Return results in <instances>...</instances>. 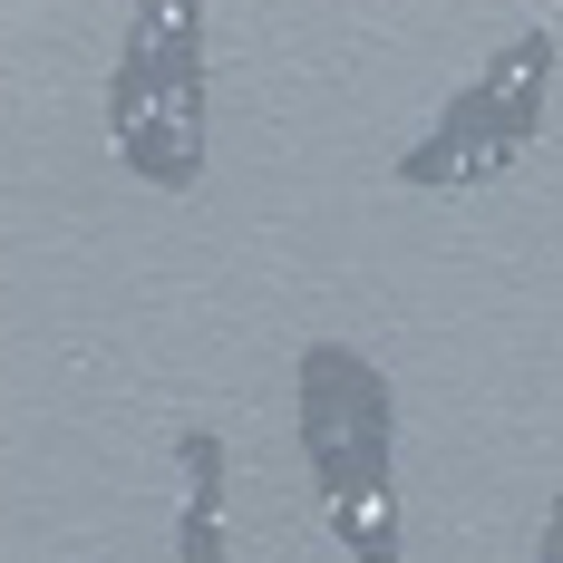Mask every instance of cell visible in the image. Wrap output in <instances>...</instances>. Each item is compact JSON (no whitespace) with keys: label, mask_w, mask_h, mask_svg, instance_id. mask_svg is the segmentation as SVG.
Listing matches in <instances>:
<instances>
[{"label":"cell","mask_w":563,"mask_h":563,"mask_svg":"<svg viewBox=\"0 0 563 563\" xmlns=\"http://www.w3.org/2000/svg\"><path fill=\"white\" fill-rule=\"evenodd\" d=\"M301 456L321 476V506L350 496V486H379L398 476V389L340 340H311L301 350Z\"/></svg>","instance_id":"1"},{"label":"cell","mask_w":563,"mask_h":563,"mask_svg":"<svg viewBox=\"0 0 563 563\" xmlns=\"http://www.w3.org/2000/svg\"><path fill=\"white\" fill-rule=\"evenodd\" d=\"M117 146H126V166L146 175V185H166V195L205 185V126H185L175 108H146L136 126H117Z\"/></svg>","instance_id":"4"},{"label":"cell","mask_w":563,"mask_h":563,"mask_svg":"<svg viewBox=\"0 0 563 563\" xmlns=\"http://www.w3.org/2000/svg\"><path fill=\"white\" fill-rule=\"evenodd\" d=\"M486 88H496V175L525 156V136L544 126V88H554V30L534 20L506 58H486Z\"/></svg>","instance_id":"3"},{"label":"cell","mask_w":563,"mask_h":563,"mask_svg":"<svg viewBox=\"0 0 563 563\" xmlns=\"http://www.w3.org/2000/svg\"><path fill=\"white\" fill-rule=\"evenodd\" d=\"M534 563H563V496H554V515H544V544H534Z\"/></svg>","instance_id":"9"},{"label":"cell","mask_w":563,"mask_h":563,"mask_svg":"<svg viewBox=\"0 0 563 563\" xmlns=\"http://www.w3.org/2000/svg\"><path fill=\"white\" fill-rule=\"evenodd\" d=\"M398 175H408V185H428V195L496 175V88H486V78H466V88L448 98V117L398 156Z\"/></svg>","instance_id":"2"},{"label":"cell","mask_w":563,"mask_h":563,"mask_svg":"<svg viewBox=\"0 0 563 563\" xmlns=\"http://www.w3.org/2000/svg\"><path fill=\"white\" fill-rule=\"evenodd\" d=\"M331 534L350 544V563H398V476L331 496Z\"/></svg>","instance_id":"6"},{"label":"cell","mask_w":563,"mask_h":563,"mask_svg":"<svg viewBox=\"0 0 563 563\" xmlns=\"http://www.w3.org/2000/svg\"><path fill=\"white\" fill-rule=\"evenodd\" d=\"M175 563H224V515H175Z\"/></svg>","instance_id":"8"},{"label":"cell","mask_w":563,"mask_h":563,"mask_svg":"<svg viewBox=\"0 0 563 563\" xmlns=\"http://www.w3.org/2000/svg\"><path fill=\"white\" fill-rule=\"evenodd\" d=\"M175 466H185V506L195 515H224V438H214V428H185V438H175Z\"/></svg>","instance_id":"7"},{"label":"cell","mask_w":563,"mask_h":563,"mask_svg":"<svg viewBox=\"0 0 563 563\" xmlns=\"http://www.w3.org/2000/svg\"><path fill=\"white\" fill-rule=\"evenodd\" d=\"M156 108H175L185 126H205V10L175 0L166 40H156Z\"/></svg>","instance_id":"5"}]
</instances>
